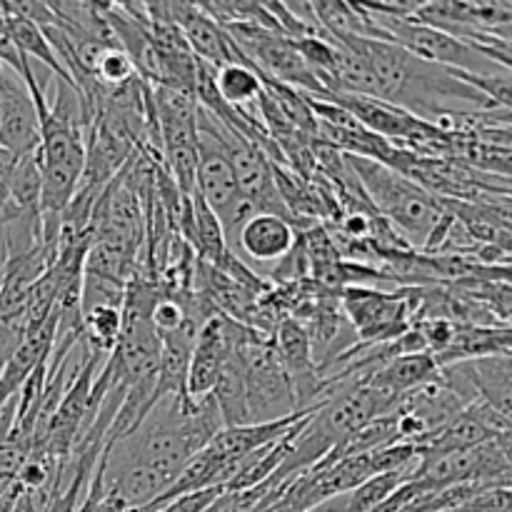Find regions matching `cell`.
<instances>
[{
	"mask_svg": "<svg viewBox=\"0 0 512 512\" xmlns=\"http://www.w3.org/2000/svg\"><path fill=\"white\" fill-rule=\"evenodd\" d=\"M345 163H350V173L355 175L360 188L368 193L370 203L375 205L378 213H383L413 243L415 240L428 243L445 215L438 200L428 190L420 188L408 175L398 173L383 163H375V160L345 155Z\"/></svg>",
	"mask_w": 512,
	"mask_h": 512,
	"instance_id": "6da1fadb",
	"label": "cell"
},
{
	"mask_svg": "<svg viewBox=\"0 0 512 512\" xmlns=\"http://www.w3.org/2000/svg\"><path fill=\"white\" fill-rule=\"evenodd\" d=\"M195 195L205 208L218 218L225 240L235 243V235L245 220L255 213L253 205L240 193L233 163L225 153L220 138L218 118L205 108H198V173H195Z\"/></svg>",
	"mask_w": 512,
	"mask_h": 512,
	"instance_id": "7a4b0ae2",
	"label": "cell"
},
{
	"mask_svg": "<svg viewBox=\"0 0 512 512\" xmlns=\"http://www.w3.org/2000/svg\"><path fill=\"white\" fill-rule=\"evenodd\" d=\"M360 8L370 15V20L383 33L385 40L400 45L413 58L440 65V68L463 70V73H495V70H503L493 60L485 58L480 50H475L468 40L455 38L445 30L425 25L415 18L378 13V10L368 8L365 3H360Z\"/></svg>",
	"mask_w": 512,
	"mask_h": 512,
	"instance_id": "3957f363",
	"label": "cell"
},
{
	"mask_svg": "<svg viewBox=\"0 0 512 512\" xmlns=\"http://www.w3.org/2000/svg\"><path fill=\"white\" fill-rule=\"evenodd\" d=\"M245 375V403H248V423H275V420L293 418L308 410L298 408L293 383L280 363L275 345L270 340L258 338V333L240 345Z\"/></svg>",
	"mask_w": 512,
	"mask_h": 512,
	"instance_id": "277c9868",
	"label": "cell"
},
{
	"mask_svg": "<svg viewBox=\"0 0 512 512\" xmlns=\"http://www.w3.org/2000/svg\"><path fill=\"white\" fill-rule=\"evenodd\" d=\"M0 145L18 158L38 153L40 118L33 95L18 73L0 63Z\"/></svg>",
	"mask_w": 512,
	"mask_h": 512,
	"instance_id": "5b68a950",
	"label": "cell"
},
{
	"mask_svg": "<svg viewBox=\"0 0 512 512\" xmlns=\"http://www.w3.org/2000/svg\"><path fill=\"white\" fill-rule=\"evenodd\" d=\"M345 310L350 320L358 325L363 338L375 340H398L405 333V303L395 295L375 293V290L355 288L345 295Z\"/></svg>",
	"mask_w": 512,
	"mask_h": 512,
	"instance_id": "8992f818",
	"label": "cell"
},
{
	"mask_svg": "<svg viewBox=\"0 0 512 512\" xmlns=\"http://www.w3.org/2000/svg\"><path fill=\"white\" fill-rule=\"evenodd\" d=\"M293 220L275 213H253L235 235V245L255 263H280L295 248Z\"/></svg>",
	"mask_w": 512,
	"mask_h": 512,
	"instance_id": "52a82bcc",
	"label": "cell"
},
{
	"mask_svg": "<svg viewBox=\"0 0 512 512\" xmlns=\"http://www.w3.org/2000/svg\"><path fill=\"white\" fill-rule=\"evenodd\" d=\"M440 378V365L433 353H410L398 355L383 368L368 375V383L378 388L380 393L388 395L390 400L400 403L405 395L415 393V390L425 388V385L435 383Z\"/></svg>",
	"mask_w": 512,
	"mask_h": 512,
	"instance_id": "ba28073f",
	"label": "cell"
},
{
	"mask_svg": "<svg viewBox=\"0 0 512 512\" xmlns=\"http://www.w3.org/2000/svg\"><path fill=\"white\" fill-rule=\"evenodd\" d=\"M215 93L228 108H245L260 100L263 95V78L253 68V60L245 63H228L215 68Z\"/></svg>",
	"mask_w": 512,
	"mask_h": 512,
	"instance_id": "9c48e42d",
	"label": "cell"
},
{
	"mask_svg": "<svg viewBox=\"0 0 512 512\" xmlns=\"http://www.w3.org/2000/svg\"><path fill=\"white\" fill-rule=\"evenodd\" d=\"M450 73L465 85L485 95L490 110H510L512 113V73L508 70H495V73H463V70L448 68Z\"/></svg>",
	"mask_w": 512,
	"mask_h": 512,
	"instance_id": "30bf717a",
	"label": "cell"
},
{
	"mask_svg": "<svg viewBox=\"0 0 512 512\" xmlns=\"http://www.w3.org/2000/svg\"><path fill=\"white\" fill-rule=\"evenodd\" d=\"M0 63L8 65L13 73H18L20 78H28L30 73V65L28 60L20 55V50L15 48L13 43V35H10V28H8V20H5V13L3 8H0Z\"/></svg>",
	"mask_w": 512,
	"mask_h": 512,
	"instance_id": "8fae6325",
	"label": "cell"
},
{
	"mask_svg": "<svg viewBox=\"0 0 512 512\" xmlns=\"http://www.w3.org/2000/svg\"><path fill=\"white\" fill-rule=\"evenodd\" d=\"M480 33H488V35H493V38H498V40H503L505 45H508V48L503 50V53H508V55H512V23H508V25H498V28H488V30H480ZM500 53V50H498Z\"/></svg>",
	"mask_w": 512,
	"mask_h": 512,
	"instance_id": "7c38bea8",
	"label": "cell"
}]
</instances>
